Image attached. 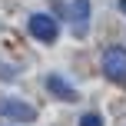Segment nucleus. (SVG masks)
<instances>
[{"label": "nucleus", "instance_id": "nucleus-5", "mask_svg": "<svg viewBox=\"0 0 126 126\" xmlns=\"http://www.w3.org/2000/svg\"><path fill=\"white\" fill-rule=\"evenodd\" d=\"M47 90H50L57 100H63V103H76V100H80V93H76L60 73H50V76H47Z\"/></svg>", "mask_w": 126, "mask_h": 126}, {"label": "nucleus", "instance_id": "nucleus-1", "mask_svg": "<svg viewBox=\"0 0 126 126\" xmlns=\"http://www.w3.org/2000/svg\"><path fill=\"white\" fill-rule=\"evenodd\" d=\"M103 73H106V80L126 86V50L123 47H110L103 53Z\"/></svg>", "mask_w": 126, "mask_h": 126}, {"label": "nucleus", "instance_id": "nucleus-7", "mask_svg": "<svg viewBox=\"0 0 126 126\" xmlns=\"http://www.w3.org/2000/svg\"><path fill=\"white\" fill-rule=\"evenodd\" d=\"M116 7L123 10V17H126V0H116Z\"/></svg>", "mask_w": 126, "mask_h": 126}, {"label": "nucleus", "instance_id": "nucleus-6", "mask_svg": "<svg viewBox=\"0 0 126 126\" xmlns=\"http://www.w3.org/2000/svg\"><path fill=\"white\" fill-rule=\"evenodd\" d=\"M80 126H103V120H100V113H83Z\"/></svg>", "mask_w": 126, "mask_h": 126}, {"label": "nucleus", "instance_id": "nucleus-2", "mask_svg": "<svg viewBox=\"0 0 126 126\" xmlns=\"http://www.w3.org/2000/svg\"><path fill=\"white\" fill-rule=\"evenodd\" d=\"M27 30H30V37L40 40V43H53V40L60 37V27H57V20H53L50 13H33V17L27 20Z\"/></svg>", "mask_w": 126, "mask_h": 126}, {"label": "nucleus", "instance_id": "nucleus-3", "mask_svg": "<svg viewBox=\"0 0 126 126\" xmlns=\"http://www.w3.org/2000/svg\"><path fill=\"white\" fill-rule=\"evenodd\" d=\"M0 116H7V120H13V123H33L37 120V110H33L30 103H23V100L0 96Z\"/></svg>", "mask_w": 126, "mask_h": 126}, {"label": "nucleus", "instance_id": "nucleus-4", "mask_svg": "<svg viewBox=\"0 0 126 126\" xmlns=\"http://www.w3.org/2000/svg\"><path fill=\"white\" fill-rule=\"evenodd\" d=\"M70 27H73V37H86L90 33V0H73V7H70Z\"/></svg>", "mask_w": 126, "mask_h": 126}]
</instances>
